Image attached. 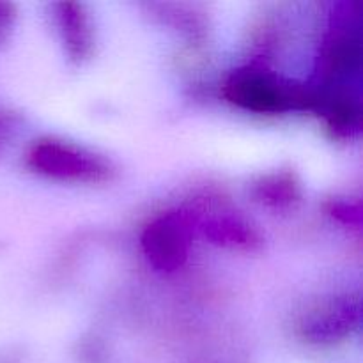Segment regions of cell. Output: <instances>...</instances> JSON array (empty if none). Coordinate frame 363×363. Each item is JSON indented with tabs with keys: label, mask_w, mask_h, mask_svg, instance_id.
<instances>
[{
	"label": "cell",
	"mask_w": 363,
	"mask_h": 363,
	"mask_svg": "<svg viewBox=\"0 0 363 363\" xmlns=\"http://www.w3.org/2000/svg\"><path fill=\"white\" fill-rule=\"evenodd\" d=\"M145 248L149 257L156 266L165 269H172L181 264L184 257V238L183 233L172 222H160L147 230L145 236Z\"/></svg>",
	"instance_id": "cell-1"
},
{
	"label": "cell",
	"mask_w": 363,
	"mask_h": 363,
	"mask_svg": "<svg viewBox=\"0 0 363 363\" xmlns=\"http://www.w3.org/2000/svg\"><path fill=\"white\" fill-rule=\"evenodd\" d=\"M233 87L236 101L252 106V108H273L277 105V99H279L275 89H272L266 82L259 80V78H243Z\"/></svg>",
	"instance_id": "cell-3"
},
{
	"label": "cell",
	"mask_w": 363,
	"mask_h": 363,
	"mask_svg": "<svg viewBox=\"0 0 363 363\" xmlns=\"http://www.w3.org/2000/svg\"><path fill=\"white\" fill-rule=\"evenodd\" d=\"M34 162L35 167L55 176L69 177L92 172L91 163L84 156L60 145H41L35 149Z\"/></svg>",
	"instance_id": "cell-2"
}]
</instances>
